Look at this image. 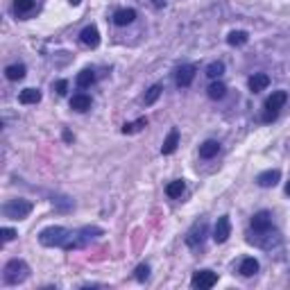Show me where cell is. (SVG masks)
<instances>
[{
	"label": "cell",
	"instance_id": "obj_1",
	"mask_svg": "<svg viewBox=\"0 0 290 290\" xmlns=\"http://www.w3.org/2000/svg\"><path fill=\"white\" fill-rule=\"evenodd\" d=\"M98 236H102V229H100V227H82V229L68 234L66 243L61 245V249H66V252H70V249H82L93 238H98Z\"/></svg>",
	"mask_w": 290,
	"mask_h": 290
},
{
	"label": "cell",
	"instance_id": "obj_2",
	"mask_svg": "<svg viewBox=\"0 0 290 290\" xmlns=\"http://www.w3.org/2000/svg\"><path fill=\"white\" fill-rule=\"evenodd\" d=\"M27 274H30L27 263L21 261V258H12L3 270V281L7 285H18V283H23V281L27 279Z\"/></svg>",
	"mask_w": 290,
	"mask_h": 290
},
{
	"label": "cell",
	"instance_id": "obj_3",
	"mask_svg": "<svg viewBox=\"0 0 290 290\" xmlns=\"http://www.w3.org/2000/svg\"><path fill=\"white\" fill-rule=\"evenodd\" d=\"M68 234H70V231H68L66 227H45V229L39 231V243L43 245V247H61V245L66 243Z\"/></svg>",
	"mask_w": 290,
	"mask_h": 290
},
{
	"label": "cell",
	"instance_id": "obj_4",
	"mask_svg": "<svg viewBox=\"0 0 290 290\" xmlns=\"http://www.w3.org/2000/svg\"><path fill=\"white\" fill-rule=\"evenodd\" d=\"M32 202L30 199H9V202L3 204V215L9 218V220H23L32 213Z\"/></svg>",
	"mask_w": 290,
	"mask_h": 290
},
{
	"label": "cell",
	"instance_id": "obj_5",
	"mask_svg": "<svg viewBox=\"0 0 290 290\" xmlns=\"http://www.w3.org/2000/svg\"><path fill=\"white\" fill-rule=\"evenodd\" d=\"M247 240L261 249H272V247H276V245H281V234L270 227V229H265V231H254Z\"/></svg>",
	"mask_w": 290,
	"mask_h": 290
},
{
	"label": "cell",
	"instance_id": "obj_6",
	"mask_svg": "<svg viewBox=\"0 0 290 290\" xmlns=\"http://www.w3.org/2000/svg\"><path fill=\"white\" fill-rule=\"evenodd\" d=\"M285 100H288V93H285V91H274V93L265 100V113H263V122L276 120V116H279L281 107L285 104Z\"/></svg>",
	"mask_w": 290,
	"mask_h": 290
},
{
	"label": "cell",
	"instance_id": "obj_7",
	"mask_svg": "<svg viewBox=\"0 0 290 290\" xmlns=\"http://www.w3.org/2000/svg\"><path fill=\"white\" fill-rule=\"evenodd\" d=\"M206 229H208V225H206V220H197L193 227L188 229V234H186V245L188 247H199V245L204 243V238H206Z\"/></svg>",
	"mask_w": 290,
	"mask_h": 290
},
{
	"label": "cell",
	"instance_id": "obj_8",
	"mask_svg": "<svg viewBox=\"0 0 290 290\" xmlns=\"http://www.w3.org/2000/svg\"><path fill=\"white\" fill-rule=\"evenodd\" d=\"M215 283H218V274L211 270H199V272H195L193 279H190V285H193V288H199V290H208Z\"/></svg>",
	"mask_w": 290,
	"mask_h": 290
},
{
	"label": "cell",
	"instance_id": "obj_9",
	"mask_svg": "<svg viewBox=\"0 0 290 290\" xmlns=\"http://www.w3.org/2000/svg\"><path fill=\"white\" fill-rule=\"evenodd\" d=\"M231 236V222L229 215H220L215 222V229H213V240L215 243H227V238Z\"/></svg>",
	"mask_w": 290,
	"mask_h": 290
},
{
	"label": "cell",
	"instance_id": "obj_10",
	"mask_svg": "<svg viewBox=\"0 0 290 290\" xmlns=\"http://www.w3.org/2000/svg\"><path fill=\"white\" fill-rule=\"evenodd\" d=\"M195 72H197V66H195V63H184V66H179V70H177V86H179V89L190 86Z\"/></svg>",
	"mask_w": 290,
	"mask_h": 290
},
{
	"label": "cell",
	"instance_id": "obj_11",
	"mask_svg": "<svg viewBox=\"0 0 290 290\" xmlns=\"http://www.w3.org/2000/svg\"><path fill=\"white\" fill-rule=\"evenodd\" d=\"M279 179H281V170H265V172H261V175L256 177V184L261 186V188H272V186H276L279 184Z\"/></svg>",
	"mask_w": 290,
	"mask_h": 290
},
{
	"label": "cell",
	"instance_id": "obj_12",
	"mask_svg": "<svg viewBox=\"0 0 290 290\" xmlns=\"http://www.w3.org/2000/svg\"><path fill=\"white\" fill-rule=\"evenodd\" d=\"M80 41L84 45H89V48H98V45H100V32H98V27H95V25L84 27V30H82V34H80Z\"/></svg>",
	"mask_w": 290,
	"mask_h": 290
},
{
	"label": "cell",
	"instance_id": "obj_13",
	"mask_svg": "<svg viewBox=\"0 0 290 290\" xmlns=\"http://www.w3.org/2000/svg\"><path fill=\"white\" fill-rule=\"evenodd\" d=\"M272 227V213L270 211H258L252 218V229L254 231H265Z\"/></svg>",
	"mask_w": 290,
	"mask_h": 290
},
{
	"label": "cell",
	"instance_id": "obj_14",
	"mask_svg": "<svg viewBox=\"0 0 290 290\" xmlns=\"http://www.w3.org/2000/svg\"><path fill=\"white\" fill-rule=\"evenodd\" d=\"M267 84H270V77H267L265 72H256V75L249 77V91H252V93H261V91H265Z\"/></svg>",
	"mask_w": 290,
	"mask_h": 290
},
{
	"label": "cell",
	"instance_id": "obj_15",
	"mask_svg": "<svg viewBox=\"0 0 290 290\" xmlns=\"http://www.w3.org/2000/svg\"><path fill=\"white\" fill-rule=\"evenodd\" d=\"M134 18H136V12H134V9H118V12L113 14V23H116V25H120V27H125V25H129V23H134Z\"/></svg>",
	"mask_w": 290,
	"mask_h": 290
},
{
	"label": "cell",
	"instance_id": "obj_16",
	"mask_svg": "<svg viewBox=\"0 0 290 290\" xmlns=\"http://www.w3.org/2000/svg\"><path fill=\"white\" fill-rule=\"evenodd\" d=\"M177 145H179V131H177V129H170L168 138L163 140V145H161V154H172V152L177 150Z\"/></svg>",
	"mask_w": 290,
	"mask_h": 290
},
{
	"label": "cell",
	"instance_id": "obj_17",
	"mask_svg": "<svg viewBox=\"0 0 290 290\" xmlns=\"http://www.w3.org/2000/svg\"><path fill=\"white\" fill-rule=\"evenodd\" d=\"M218 152H220V143L218 140H204L199 145V157L202 159H213Z\"/></svg>",
	"mask_w": 290,
	"mask_h": 290
},
{
	"label": "cell",
	"instance_id": "obj_18",
	"mask_svg": "<svg viewBox=\"0 0 290 290\" xmlns=\"http://www.w3.org/2000/svg\"><path fill=\"white\" fill-rule=\"evenodd\" d=\"M70 109H75V111H86V109H91V98L86 93H75L70 100Z\"/></svg>",
	"mask_w": 290,
	"mask_h": 290
},
{
	"label": "cell",
	"instance_id": "obj_19",
	"mask_svg": "<svg viewBox=\"0 0 290 290\" xmlns=\"http://www.w3.org/2000/svg\"><path fill=\"white\" fill-rule=\"evenodd\" d=\"M258 272V261L254 256H247L243 258V263H240V274L243 276H254Z\"/></svg>",
	"mask_w": 290,
	"mask_h": 290
},
{
	"label": "cell",
	"instance_id": "obj_20",
	"mask_svg": "<svg viewBox=\"0 0 290 290\" xmlns=\"http://www.w3.org/2000/svg\"><path fill=\"white\" fill-rule=\"evenodd\" d=\"M39 100H41L39 89H25V91H21V95H18V102L21 104H36Z\"/></svg>",
	"mask_w": 290,
	"mask_h": 290
},
{
	"label": "cell",
	"instance_id": "obj_21",
	"mask_svg": "<svg viewBox=\"0 0 290 290\" xmlns=\"http://www.w3.org/2000/svg\"><path fill=\"white\" fill-rule=\"evenodd\" d=\"M184 190H186V184L181 179H175V181H170V184L166 186V195H168V197H172V199L181 197V195H184Z\"/></svg>",
	"mask_w": 290,
	"mask_h": 290
},
{
	"label": "cell",
	"instance_id": "obj_22",
	"mask_svg": "<svg viewBox=\"0 0 290 290\" xmlns=\"http://www.w3.org/2000/svg\"><path fill=\"white\" fill-rule=\"evenodd\" d=\"M5 75H7V80L18 82L25 77V66H23V63H12V66L5 68Z\"/></svg>",
	"mask_w": 290,
	"mask_h": 290
},
{
	"label": "cell",
	"instance_id": "obj_23",
	"mask_svg": "<svg viewBox=\"0 0 290 290\" xmlns=\"http://www.w3.org/2000/svg\"><path fill=\"white\" fill-rule=\"evenodd\" d=\"M75 82H77V86H80V89H89V86L95 82V72L91 70V68H84L82 72H77V80Z\"/></svg>",
	"mask_w": 290,
	"mask_h": 290
},
{
	"label": "cell",
	"instance_id": "obj_24",
	"mask_svg": "<svg viewBox=\"0 0 290 290\" xmlns=\"http://www.w3.org/2000/svg\"><path fill=\"white\" fill-rule=\"evenodd\" d=\"M34 7H36V0H14V12H16L18 16L30 14Z\"/></svg>",
	"mask_w": 290,
	"mask_h": 290
},
{
	"label": "cell",
	"instance_id": "obj_25",
	"mask_svg": "<svg viewBox=\"0 0 290 290\" xmlns=\"http://www.w3.org/2000/svg\"><path fill=\"white\" fill-rule=\"evenodd\" d=\"M247 39H249L247 32H243V30H234L229 36H227V43H229V45H245V43H247Z\"/></svg>",
	"mask_w": 290,
	"mask_h": 290
},
{
	"label": "cell",
	"instance_id": "obj_26",
	"mask_svg": "<svg viewBox=\"0 0 290 290\" xmlns=\"http://www.w3.org/2000/svg\"><path fill=\"white\" fill-rule=\"evenodd\" d=\"M227 93V86L222 84V82H213L211 86H208V98L211 100H222Z\"/></svg>",
	"mask_w": 290,
	"mask_h": 290
},
{
	"label": "cell",
	"instance_id": "obj_27",
	"mask_svg": "<svg viewBox=\"0 0 290 290\" xmlns=\"http://www.w3.org/2000/svg\"><path fill=\"white\" fill-rule=\"evenodd\" d=\"M145 125H148L145 118H138V120H134V122H125V125H122V134H136V131H140Z\"/></svg>",
	"mask_w": 290,
	"mask_h": 290
},
{
	"label": "cell",
	"instance_id": "obj_28",
	"mask_svg": "<svg viewBox=\"0 0 290 290\" xmlns=\"http://www.w3.org/2000/svg\"><path fill=\"white\" fill-rule=\"evenodd\" d=\"M161 91H163V86L161 84H154V86H150L148 89V93H145V104H154L159 100V95H161Z\"/></svg>",
	"mask_w": 290,
	"mask_h": 290
},
{
	"label": "cell",
	"instance_id": "obj_29",
	"mask_svg": "<svg viewBox=\"0 0 290 290\" xmlns=\"http://www.w3.org/2000/svg\"><path fill=\"white\" fill-rule=\"evenodd\" d=\"M222 72H225V63L222 61H213L206 66V75L211 77V80H215V77H220Z\"/></svg>",
	"mask_w": 290,
	"mask_h": 290
},
{
	"label": "cell",
	"instance_id": "obj_30",
	"mask_svg": "<svg viewBox=\"0 0 290 290\" xmlns=\"http://www.w3.org/2000/svg\"><path fill=\"white\" fill-rule=\"evenodd\" d=\"M134 276H136L138 281H145V279H148V276H150V265H148V263H140V265L134 270Z\"/></svg>",
	"mask_w": 290,
	"mask_h": 290
},
{
	"label": "cell",
	"instance_id": "obj_31",
	"mask_svg": "<svg viewBox=\"0 0 290 290\" xmlns=\"http://www.w3.org/2000/svg\"><path fill=\"white\" fill-rule=\"evenodd\" d=\"M0 236H3V243H9V240L16 238V231L9 229V227H3V229H0Z\"/></svg>",
	"mask_w": 290,
	"mask_h": 290
},
{
	"label": "cell",
	"instance_id": "obj_32",
	"mask_svg": "<svg viewBox=\"0 0 290 290\" xmlns=\"http://www.w3.org/2000/svg\"><path fill=\"white\" fill-rule=\"evenodd\" d=\"M66 89H68V82H66V80H59L57 84H54V91H57V95H66Z\"/></svg>",
	"mask_w": 290,
	"mask_h": 290
},
{
	"label": "cell",
	"instance_id": "obj_33",
	"mask_svg": "<svg viewBox=\"0 0 290 290\" xmlns=\"http://www.w3.org/2000/svg\"><path fill=\"white\" fill-rule=\"evenodd\" d=\"M285 193H288V197H290V181H288V186H285Z\"/></svg>",
	"mask_w": 290,
	"mask_h": 290
},
{
	"label": "cell",
	"instance_id": "obj_34",
	"mask_svg": "<svg viewBox=\"0 0 290 290\" xmlns=\"http://www.w3.org/2000/svg\"><path fill=\"white\" fill-rule=\"evenodd\" d=\"M82 3V0H70V5H80Z\"/></svg>",
	"mask_w": 290,
	"mask_h": 290
}]
</instances>
